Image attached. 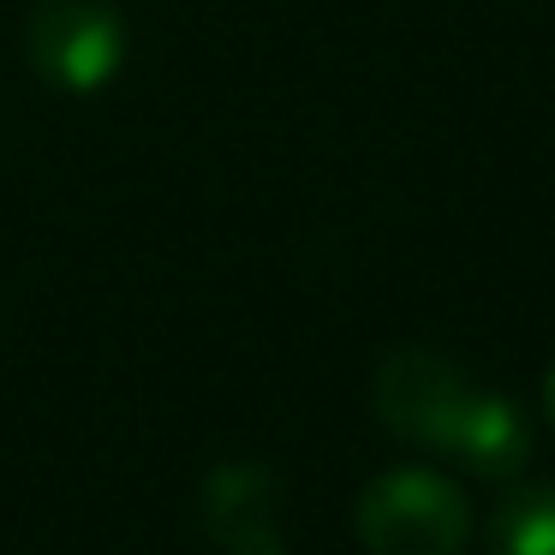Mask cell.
Instances as JSON below:
<instances>
[{"mask_svg":"<svg viewBox=\"0 0 555 555\" xmlns=\"http://www.w3.org/2000/svg\"><path fill=\"white\" fill-rule=\"evenodd\" d=\"M472 507L442 472L400 466L359 495V543L371 555H460Z\"/></svg>","mask_w":555,"mask_h":555,"instance_id":"cell-2","label":"cell"},{"mask_svg":"<svg viewBox=\"0 0 555 555\" xmlns=\"http://www.w3.org/2000/svg\"><path fill=\"white\" fill-rule=\"evenodd\" d=\"M30 66L54 90H102L126 61V18L114 0H37L30 13Z\"/></svg>","mask_w":555,"mask_h":555,"instance_id":"cell-3","label":"cell"},{"mask_svg":"<svg viewBox=\"0 0 555 555\" xmlns=\"http://www.w3.org/2000/svg\"><path fill=\"white\" fill-rule=\"evenodd\" d=\"M204 519L228 555H287L281 538V478L269 466H221L204 483Z\"/></svg>","mask_w":555,"mask_h":555,"instance_id":"cell-4","label":"cell"},{"mask_svg":"<svg viewBox=\"0 0 555 555\" xmlns=\"http://www.w3.org/2000/svg\"><path fill=\"white\" fill-rule=\"evenodd\" d=\"M371 406L395 436L460 460L490 483H514L531 460V430L514 400L478 388L454 359L430 347H395L376 364Z\"/></svg>","mask_w":555,"mask_h":555,"instance_id":"cell-1","label":"cell"},{"mask_svg":"<svg viewBox=\"0 0 555 555\" xmlns=\"http://www.w3.org/2000/svg\"><path fill=\"white\" fill-rule=\"evenodd\" d=\"M490 555H555V483H514L495 502Z\"/></svg>","mask_w":555,"mask_h":555,"instance_id":"cell-5","label":"cell"},{"mask_svg":"<svg viewBox=\"0 0 555 555\" xmlns=\"http://www.w3.org/2000/svg\"><path fill=\"white\" fill-rule=\"evenodd\" d=\"M543 412H550V424H555V364H550V376H543Z\"/></svg>","mask_w":555,"mask_h":555,"instance_id":"cell-6","label":"cell"}]
</instances>
